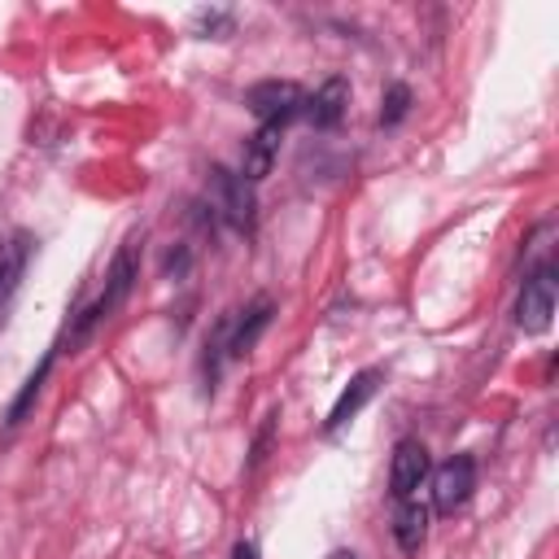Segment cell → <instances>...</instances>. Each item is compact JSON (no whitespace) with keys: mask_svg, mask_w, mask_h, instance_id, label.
<instances>
[{"mask_svg":"<svg viewBox=\"0 0 559 559\" xmlns=\"http://www.w3.org/2000/svg\"><path fill=\"white\" fill-rule=\"evenodd\" d=\"M135 275H140V266H135V236L114 253V262H109V271H105V288H100V297L96 301H87L83 310H74V323H70V345H83L87 336H92V328H100L122 301H127V293H131V284H135Z\"/></svg>","mask_w":559,"mask_h":559,"instance_id":"6da1fadb","label":"cell"},{"mask_svg":"<svg viewBox=\"0 0 559 559\" xmlns=\"http://www.w3.org/2000/svg\"><path fill=\"white\" fill-rule=\"evenodd\" d=\"M210 197H214V210L236 227V231H253V183L227 166H210Z\"/></svg>","mask_w":559,"mask_h":559,"instance_id":"7a4b0ae2","label":"cell"},{"mask_svg":"<svg viewBox=\"0 0 559 559\" xmlns=\"http://www.w3.org/2000/svg\"><path fill=\"white\" fill-rule=\"evenodd\" d=\"M550 314H555V266L542 262V266L528 271L524 288L515 297V323H520V332L537 336V332L550 328Z\"/></svg>","mask_w":559,"mask_h":559,"instance_id":"3957f363","label":"cell"},{"mask_svg":"<svg viewBox=\"0 0 559 559\" xmlns=\"http://www.w3.org/2000/svg\"><path fill=\"white\" fill-rule=\"evenodd\" d=\"M245 105L262 118V127H284L306 109V92L293 79H262L245 92Z\"/></svg>","mask_w":559,"mask_h":559,"instance_id":"277c9868","label":"cell"},{"mask_svg":"<svg viewBox=\"0 0 559 559\" xmlns=\"http://www.w3.org/2000/svg\"><path fill=\"white\" fill-rule=\"evenodd\" d=\"M476 489V459L472 454H454L450 463H441L432 472V507L441 515H454Z\"/></svg>","mask_w":559,"mask_h":559,"instance_id":"5b68a950","label":"cell"},{"mask_svg":"<svg viewBox=\"0 0 559 559\" xmlns=\"http://www.w3.org/2000/svg\"><path fill=\"white\" fill-rule=\"evenodd\" d=\"M35 236L26 231V227H13L4 240H0V314L9 310V301L17 297V288H22V275H26V262H31V253H35Z\"/></svg>","mask_w":559,"mask_h":559,"instance_id":"8992f818","label":"cell"},{"mask_svg":"<svg viewBox=\"0 0 559 559\" xmlns=\"http://www.w3.org/2000/svg\"><path fill=\"white\" fill-rule=\"evenodd\" d=\"M428 476H432V459H428L424 441L402 437V441L393 445V467H389V485H393V493H397V498H411Z\"/></svg>","mask_w":559,"mask_h":559,"instance_id":"52a82bcc","label":"cell"},{"mask_svg":"<svg viewBox=\"0 0 559 559\" xmlns=\"http://www.w3.org/2000/svg\"><path fill=\"white\" fill-rule=\"evenodd\" d=\"M380 380H384V371L380 367H367V371H358L345 389H341V397L332 402V411H328V419H323V432H336V428H345L371 397H376V389H380Z\"/></svg>","mask_w":559,"mask_h":559,"instance_id":"ba28073f","label":"cell"},{"mask_svg":"<svg viewBox=\"0 0 559 559\" xmlns=\"http://www.w3.org/2000/svg\"><path fill=\"white\" fill-rule=\"evenodd\" d=\"M345 109H349V83H345L341 74H332L314 96H306V109H301V114H306L319 131H332V127H341Z\"/></svg>","mask_w":559,"mask_h":559,"instance_id":"9c48e42d","label":"cell"},{"mask_svg":"<svg viewBox=\"0 0 559 559\" xmlns=\"http://www.w3.org/2000/svg\"><path fill=\"white\" fill-rule=\"evenodd\" d=\"M271 297H258V301H249L245 306V314H231V332H227V354L231 358H245L253 345H258V336L266 332V323H271Z\"/></svg>","mask_w":559,"mask_h":559,"instance_id":"30bf717a","label":"cell"},{"mask_svg":"<svg viewBox=\"0 0 559 559\" xmlns=\"http://www.w3.org/2000/svg\"><path fill=\"white\" fill-rule=\"evenodd\" d=\"M280 131H284V127H258V131L245 140V153H240V175H245L249 183H258V179L271 170L275 148H280Z\"/></svg>","mask_w":559,"mask_h":559,"instance_id":"8fae6325","label":"cell"},{"mask_svg":"<svg viewBox=\"0 0 559 559\" xmlns=\"http://www.w3.org/2000/svg\"><path fill=\"white\" fill-rule=\"evenodd\" d=\"M393 537H397V546H402L406 555H415V550L424 546V537H428V507L402 498V507H397V515H393Z\"/></svg>","mask_w":559,"mask_h":559,"instance_id":"7c38bea8","label":"cell"},{"mask_svg":"<svg viewBox=\"0 0 559 559\" xmlns=\"http://www.w3.org/2000/svg\"><path fill=\"white\" fill-rule=\"evenodd\" d=\"M48 371H52V354H48V358L39 362V371H35V376H31L26 384H22V393L13 397V406H9V424H22V415H26V406H31L35 397H39V389H44V380H48Z\"/></svg>","mask_w":559,"mask_h":559,"instance_id":"4fadbf2b","label":"cell"},{"mask_svg":"<svg viewBox=\"0 0 559 559\" xmlns=\"http://www.w3.org/2000/svg\"><path fill=\"white\" fill-rule=\"evenodd\" d=\"M406 109H411V87L406 83H393L384 92V100H380V127H397L406 118Z\"/></svg>","mask_w":559,"mask_h":559,"instance_id":"5bb4252c","label":"cell"},{"mask_svg":"<svg viewBox=\"0 0 559 559\" xmlns=\"http://www.w3.org/2000/svg\"><path fill=\"white\" fill-rule=\"evenodd\" d=\"M192 22H197V31H223V35H231V26H236V17L227 9H201Z\"/></svg>","mask_w":559,"mask_h":559,"instance_id":"9a60e30c","label":"cell"},{"mask_svg":"<svg viewBox=\"0 0 559 559\" xmlns=\"http://www.w3.org/2000/svg\"><path fill=\"white\" fill-rule=\"evenodd\" d=\"M231 559H258V546L253 542H236L231 546Z\"/></svg>","mask_w":559,"mask_h":559,"instance_id":"2e32d148","label":"cell"},{"mask_svg":"<svg viewBox=\"0 0 559 559\" xmlns=\"http://www.w3.org/2000/svg\"><path fill=\"white\" fill-rule=\"evenodd\" d=\"M328 559H358V555H354V550H332Z\"/></svg>","mask_w":559,"mask_h":559,"instance_id":"e0dca14e","label":"cell"}]
</instances>
